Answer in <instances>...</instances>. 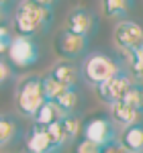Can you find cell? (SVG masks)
<instances>
[{
	"label": "cell",
	"mask_w": 143,
	"mask_h": 153,
	"mask_svg": "<svg viewBox=\"0 0 143 153\" xmlns=\"http://www.w3.org/2000/svg\"><path fill=\"white\" fill-rule=\"evenodd\" d=\"M110 118H112V123H117V125L127 129V127L139 123L141 112L137 108H133L131 104H127V102H117V104L110 106Z\"/></svg>",
	"instance_id": "12"
},
{
	"label": "cell",
	"mask_w": 143,
	"mask_h": 153,
	"mask_svg": "<svg viewBox=\"0 0 143 153\" xmlns=\"http://www.w3.org/2000/svg\"><path fill=\"white\" fill-rule=\"evenodd\" d=\"M123 102L131 104L133 108H137V110L143 114V86H141V84H137V82L133 84L131 88H129V92L125 94Z\"/></svg>",
	"instance_id": "21"
},
{
	"label": "cell",
	"mask_w": 143,
	"mask_h": 153,
	"mask_svg": "<svg viewBox=\"0 0 143 153\" xmlns=\"http://www.w3.org/2000/svg\"><path fill=\"white\" fill-rule=\"evenodd\" d=\"M100 153H127V149H125L123 143L117 139V141H112V143L102 145V147H100Z\"/></svg>",
	"instance_id": "25"
},
{
	"label": "cell",
	"mask_w": 143,
	"mask_h": 153,
	"mask_svg": "<svg viewBox=\"0 0 143 153\" xmlns=\"http://www.w3.org/2000/svg\"><path fill=\"white\" fill-rule=\"evenodd\" d=\"M12 39H14V37H12L10 29H8L6 25H0V55L8 53V49H10Z\"/></svg>",
	"instance_id": "24"
},
{
	"label": "cell",
	"mask_w": 143,
	"mask_h": 153,
	"mask_svg": "<svg viewBox=\"0 0 143 153\" xmlns=\"http://www.w3.org/2000/svg\"><path fill=\"white\" fill-rule=\"evenodd\" d=\"M119 141L123 143L127 153H143V123L123 129V133L119 135Z\"/></svg>",
	"instance_id": "13"
},
{
	"label": "cell",
	"mask_w": 143,
	"mask_h": 153,
	"mask_svg": "<svg viewBox=\"0 0 143 153\" xmlns=\"http://www.w3.org/2000/svg\"><path fill=\"white\" fill-rule=\"evenodd\" d=\"M45 129H47V135H49V139H51V143H53V145H55V149L60 151L61 147L68 143V135H66V131H63L61 120L51 123V125H47V127H45Z\"/></svg>",
	"instance_id": "20"
},
{
	"label": "cell",
	"mask_w": 143,
	"mask_h": 153,
	"mask_svg": "<svg viewBox=\"0 0 143 153\" xmlns=\"http://www.w3.org/2000/svg\"><path fill=\"white\" fill-rule=\"evenodd\" d=\"M63 118V112H61V108L55 102H51V100H45V104L39 108V112L35 114V120L37 125H41V127H47L51 123H57Z\"/></svg>",
	"instance_id": "14"
},
{
	"label": "cell",
	"mask_w": 143,
	"mask_h": 153,
	"mask_svg": "<svg viewBox=\"0 0 143 153\" xmlns=\"http://www.w3.org/2000/svg\"><path fill=\"white\" fill-rule=\"evenodd\" d=\"M4 19H6V10H4V8H0V25L4 23Z\"/></svg>",
	"instance_id": "29"
},
{
	"label": "cell",
	"mask_w": 143,
	"mask_h": 153,
	"mask_svg": "<svg viewBox=\"0 0 143 153\" xmlns=\"http://www.w3.org/2000/svg\"><path fill=\"white\" fill-rule=\"evenodd\" d=\"M82 137L88 139V141H92V143H96L98 147H102L107 143L117 141L119 139V133H117V127H115V123H112L110 117L96 114V117H90L82 125Z\"/></svg>",
	"instance_id": "4"
},
{
	"label": "cell",
	"mask_w": 143,
	"mask_h": 153,
	"mask_svg": "<svg viewBox=\"0 0 143 153\" xmlns=\"http://www.w3.org/2000/svg\"><path fill=\"white\" fill-rule=\"evenodd\" d=\"M47 76H51L53 80L57 84H61L63 88H76L78 82H80V76H82V70H78L72 61H57L51 71H49Z\"/></svg>",
	"instance_id": "11"
},
{
	"label": "cell",
	"mask_w": 143,
	"mask_h": 153,
	"mask_svg": "<svg viewBox=\"0 0 143 153\" xmlns=\"http://www.w3.org/2000/svg\"><path fill=\"white\" fill-rule=\"evenodd\" d=\"M19 135V123L10 114H0V147L8 145Z\"/></svg>",
	"instance_id": "15"
},
{
	"label": "cell",
	"mask_w": 143,
	"mask_h": 153,
	"mask_svg": "<svg viewBox=\"0 0 143 153\" xmlns=\"http://www.w3.org/2000/svg\"><path fill=\"white\" fill-rule=\"evenodd\" d=\"M74 153H100V147L96 143L80 137V139H76V143H74Z\"/></svg>",
	"instance_id": "23"
},
{
	"label": "cell",
	"mask_w": 143,
	"mask_h": 153,
	"mask_svg": "<svg viewBox=\"0 0 143 153\" xmlns=\"http://www.w3.org/2000/svg\"><path fill=\"white\" fill-rule=\"evenodd\" d=\"M94 29H96V16L88 8H82V6L74 8L68 14V19H66V31L76 33V35H80V37L88 39L94 33Z\"/></svg>",
	"instance_id": "9"
},
{
	"label": "cell",
	"mask_w": 143,
	"mask_h": 153,
	"mask_svg": "<svg viewBox=\"0 0 143 153\" xmlns=\"http://www.w3.org/2000/svg\"><path fill=\"white\" fill-rule=\"evenodd\" d=\"M133 84H135V80L123 70L121 74H117L115 78H110L108 82L96 86V92H98V96H100L102 102H107L108 106H112V104H117V102H123L125 94L129 92V88H131Z\"/></svg>",
	"instance_id": "7"
},
{
	"label": "cell",
	"mask_w": 143,
	"mask_h": 153,
	"mask_svg": "<svg viewBox=\"0 0 143 153\" xmlns=\"http://www.w3.org/2000/svg\"><path fill=\"white\" fill-rule=\"evenodd\" d=\"M66 90H68V88H63L61 84H57L51 76H45V78H43V92H45V100L55 102V100H57Z\"/></svg>",
	"instance_id": "22"
},
{
	"label": "cell",
	"mask_w": 143,
	"mask_h": 153,
	"mask_svg": "<svg viewBox=\"0 0 143 153\" xmlns=\"http://www.w3.org/2000/svg\"><path fill=\"white\" fill-rule=\"evenodd\" d=\"M125 55H127V61H129V70L133 74V80L143 86V47L135 49L131 53H125Z\"/></svg>",
	"instance_id": "18"
},
{
	"label": "cell",
	"mask_w": 143,
	"mask_h": 153,
	"mask_svg": "<svg viewBox=\"0 0 143 153\" xmlns=\"http://www.w3.org/2000/svg\"><path fill=\"white\" fill-rule=\"evenodd\" d=\"M55 104L61 108L63 114H76V108L80 104V96L76 92V88H68V90L55 100Z\"/></svg>",
	"instance_id": "17"
},
{
	"label": "cell",
	"mask_w": 143,
	"mask_h": 153,
	"mask_svg": "<svg viewBox=\"0 0 143 153\" xmlns=\"http://www.w3.org/2000/svg\"><path fill=\"white\" fill-rule=\"evenodd\" d=\"M86 49H88V39H86V37L70 33V31H66V29L55 37V51H57V55L63 57L66 61L86 55Z\"/></svg>",
	"instance_id": "8"
},
{
	"label": "cell",
	"mask_w": 143,
	"mask_h": 153,
	"mask_svg": "<svg viewBox=\"0 0 143 153\" xmlns=\"http://www.w3.org/2000/svg\"><path fill=\"white\" fill-rule=\"evenodd\" d=\"M45 104L43 92V78L41 76H27L16 88V108L25 117L35 118L39 108Z\"/></svg>",
	"instance_id": "3"
},
{
	"label": "cell",
	"mask_w": 143,
	"mask_h": 153,
	"mask_svg": "<svg viewBox=\"0 0 143 153\" xmlns=\"http://www.w3.org/2000/svg\"><path fill=\"white\" fill-rule=\"evenodd\" d=\"M12 4V0H0V8H4V10L8 12V6Z\"/></svg>",
	"instance_id": "28"
},
{
	"label": "cell",
	"mask_w": 143,
	"mask_h": 153,
	"mask_svg": "<svg viewBox=\"0 0 143 153\" xmlns=\"http://www.w3.org/2000/svg\"><path fill=\"white\" fill-rule=\"evenodd\" d=\"M61 125H63V131L68 135V141H76L82 137V123L76 114H63Z\"/></svg>",
	"instance_id": "19"
},
{
	"label": "cell",
	"mask_w": 143,
	"mask_h": 153,
	"mask_svg": "<svg viewBox=\"0 0 143 153\" xmlns=\"http://www.w3.org/2000/svg\"><path fill=\"white\" fill-rule=\"evenodd\" d=\"M10 74H12V71H10V65H8V63H6L4 59L0 57V86H2L4 82H8Z\"/></svg>",
	"instance_id": "26"
},
{
	"label": "cell",
	"mask_w": 143,
	"mask_h": 153,
	"mask_svg": "<svg viewBox=\"0 0 143 153\" xmlns=\"http://www.w3.org/2000/svg\"><path fill=\"white\" fill-rule=\"evenodd\" d=\"M8 61L16 68H31L39 61V47L33 41V37H23V35H14L8 49Z\"/></svg>",
	"instance_id": "5"
},
{
	"label": "cell",
	"mask_w": 143,
	"mask_h": 153,
	"mask_svg": "<svg viewBox=\"0 0 143 153\" xmlns=\"http://www.w3.org/2000/svg\"><path fill=\"white\" fill-rule=\"evenodd\" d=\"M102 2V10L107 16H115V19H123L127 16L133 6V0H100Z\"/></svg>",
	"instance_id": "16"
},
{
	"label": "cell",
	"mask_w": 143,
	"mask_h": 153,
	"mask_svg": "<svg viewBox=\"0 0 143 153\" xmlns=\"http://www.w3.org/2000/svg\"><path fill=\"white\" fill-rule=\"evenodd\" d=\"M115 45L123 53H131L143 47V27L135 21L123 19L115 27Z\"/></svg>",
	"instance_id": "6"
},
{
	"label": "cell",
	"mask_w": 143,
	"mask_h": 153,
	"mask_svg": "<svg viewBox=\"0 0 143 153\" xmlns=\"http://www.w3.org/2000/svg\"><path fill=\"white\" fill-rule=\"evenodd\" d=\"M121 71H123V68L119 61L107 53H100V51L90 53L82 63V78L94 88L108 82L110 78H115Z\"/></svg>",
	"instance_id": "2"
},
{
	"label": "cell",
	"mask_w": 143,
	"mask_h": 153,
	"mask_svg": "<svg viewBox=\"0 0 143 153\" xmlns=\"http://www.w3.org/2000/svg\"><path fill=\"white\" fill-rule=\"evenodd\" d=\"M31 2H35L37 6H43V8H53V4H55V0H31Z\"/></svg>",
	"instance_id": "27"
},
{
	"label": "cell",
	"mask_w": 143,
	"mask_h": 153,
	"mask_svg": "<svg viewBox=\"0 0 143 153\" xmlns=\"http://www.w3.org/2000/svg\"><path fill=\"white\" fill-rule=\"evenodd\" d=\"M27 153H57L55 145L51 143L47 129L33 123V129L27 133Z\"/></svg>",
	"instance_id": "10"
},
{
	"label": "cell",
	"mask_w": 143,
	"mask_h": 153,
	"mask_svg": "<svg viewBox=\"0 0 143 153\" xmlns=\"http://www.w3.org/2000/svg\"><path fill=\"white\" fill-rule=\"evenodd\" d=\"M53 21V10L37 6L31 0H21L12 14L14 31L23 37H35L37 33L47 31Z\"/></svg>",
	"instance_id": "1"
}]
</instances>
